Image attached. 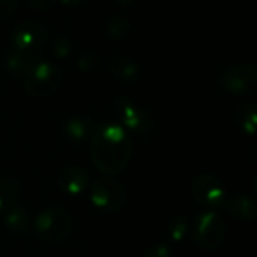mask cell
Masks as SVG:
<instances>
[{"label": "cell", "instance_id": "cell-1", "mask_svg": "<svg viewBox=\"0 0 257 257\" xmlns=\"http://www.w3.org/2000/svg\"><path fill=\"white\" fill-rule=\"evenodd\" d=\"M133 157V142L130 134L113 122L96 126L90 139V158L95 167L113 176L126 169Z\"/></svg>", "mask_w": 257, "mask_h": 257}, {"label": "cell", "instance_id": "cell-2", "mask_svg": "<svg viewBox=\"0 0 257 257\" xmlns=\"http://www.w3.org/2000/svg\"><path fill=\"white\" fill-rule=\"evenodd\" d=\"M33 232L44 242H60L72 232V217L60 206L47 208L35 217Z\"/></svg>", "mask_w": 257, "mask_h": 257}, {"label": "cell", "instance_id": "cell-3", "mask_svg": "<svg viewBox=\"0 0 257 257\" xmlns=\"http://www.w3.org/2000/svg\"><path fill=\"white\" fill-rule=\"evenodd\" d=\"M226 235V221L217 211H205L197 215L193 229V241L199 248L203 251H215L223 245Z\"/></svg>", "mask_w": 257, "mask_h": 257}, {"label": "cell", "instance_id": "cell-4", "mask_svg": "<svg viewBox=\"0 0 257 257\" xmlns=\"http://www.w3.org/2000/svg\"><path fill=\"white\" fill-rule=\"evenodd\" d=\"M63 81L62 69L47 60H41L24 78V90L30 96L44 98L54 93Z\"/></svg>", "mask_w": 257, "mask_h": 257}, {"label": "cell", "instance_id": "cell-5", "mask_svg": "<svg viewBox=\"0 0 257 257\" xmlns=\"http://www.w3.org/2000/svg\"><path fill=\"white\" fill-rule=\"evenodd\" d=\"M89 199L92 205L104 212H120L126 205L125 188L111 178H98L89 184Z\"/></svg>", "mask_w": 257, "mask_h": 257}, {"label": "cell", "instance_id": "cell-6", "mask_svg": "<svg viewBox=\"0 0 257 257\" xmlns=\"http://www.w3.org/2000/svg\"><path fill=\"white\" fill-rule=\"evenodd\" d=\"M114 110L117 113V117L120 119V126L128 133L137 134V136H149L154 133L155 120L152 114L140 107L137 102L126 96H119L114 99Z\"/></svg>", "mask_w": 257, "mask_h": 257}, {"label": "cell", "instance_id": "cell-7", "mask_svg": "<svg viewBox=\"0 0 257 257\" xmlns=\"http://www.w3.org/2000/svg\"><path fill=\"white\" fill-rule=\"evenodd\" d=\"M257 84V69L254 65L238 62L226 68L220 77V86L233 95H247Z\"/></svg>", "mask_w": 257, "mask_h": 257}, {"label": "cell", "instance_id": "cell-8", "mask_svg": "<svg viewBox=\"0 0 257 257\" xmlns=\"http://www.w3.org/2000/svg\"><path fill=\"white\" fill-rule=\"evenodd\" d=\"M191 196L202 206L218 208L226 202V188L217 176L202 173L191 182Z\"/></svg>", "mask_w": 257, "mask_h": 257}, {"label": "cell", "instance_id": "cell-9", "mask_svg": "<svg viewBox=\"0 0 257 257\" xmlns=\"http://www.w3.org/2000/svg\"><path fill=\"white\" fill-rule=\"evenodd\" d=\"M48 38L47 27L36 20H23L20 21L12 33H11V44L15 50L24 51H35L41 45L45 44Z\"/></svg>", "mask_w": 257, "mask_h": 257}, {"label": "cell", "instance_id": "cell-10", "mask_svg": "<svg viewBox=\"0 0 257 257\" xmlns=\"http://www.w3.org/2000/svg\"><path fill=\"white\" fill-rule=\"evenodd\" d=\"M107 72L120 83H134L139 80L142 68L139 60L125 53H116L108 57L105 63Z\"/></svg>", "mask_w": 257, "mask_h": 257}, {"label": "cell", "instance_id": "cell-11", "mask_svg": "<svg viewBox=\"0 0 257 257\" xmlns=\"http://www.w3.org/2000/svg\"><path fill=\"white\" fill-rule=\"evenodd\" d=\"M42 59L35 51H24L11 48L5 56V68L14 77L24 78Z\"/></svg>", "mask_w": 257, "mask_h": 257}, {"label": "cell", "instance_id": "cell-12", "mask_svg": "<svg viewBox=\"0 0 257 257\" xmlns=\"http://www.w3.org/2000/svg\"><path fill=\"white\" fill-rule=\"evenodd\" d=\"M57 185L63 193L69 196H77L87 190L89 175L81 166H69L60 172L57 178Z\"/></svg>", "mask_w": 257, "mask_h": 257}, {"label": "cell", "instance_id": "cell-13", "mask_svg": "<svg viewBox=\"0 0 257 257\" xmlns=\"http://www.w3.org/2000/svg\"><path fill=\"white\" fill-rule=\"evenodd\" d=\"M224 206H226L227 214L232 215L235 220H239V221H253L256 218V200L251 196H247V194L236 196V197L224 202Z\"/></svg>", "mask_w": 257, "mask_h": 257}, {"label": "cell", "instance_id": "cell-14", "mask_svg": "<svg viewBox=\"0 0 257 257\" xmlns=\"http://www.w3.org/2000/svg\"><path fill=\"white\" fill-rule=\"evenodd\" d=\"M133 20L126 14H113L104 23V35L110 41H122L130 35Z\"/></svg>", "mask_w": 257, "mask_h": 257}, {"label": "cell", "instance_id": "cell-15", "mask_svg": "<svg viewBox=\"0 0 257 257\" xmlns=\"http://www.w3.org/2000/svg\"><path fill=\"white\" fill-rule=\"evenodd\" d=\"M232 119L235 125L245 134L253 136L256 133L257 126V116H256V105L254 102L245 101L241 102L232 114Z\"/></svg>", "mask_w": 257, "mask_h": 257}, {"label": "cell", "instance_id": "cell-16", "mask_svg": "<svg viewBox=\"0 0 257 257\" xmlns=\"http://www.w3.org/2000/svg\"><path fill=\"white\" fill-rule=\"evenodd\" d=\"M65 136L72 142H83L93 133L92 119L86 114H75L65 122Z\"/></svg>", "mask_w": 257, "mask_h": 257}, {"label": "cell", "instance_id": "cell-17", "mask_svg": "<svg viewBox=\"0 0 257 257\" xmlns=\"http://www.w3.org/2000/svg\"><path fill=\"white\" fill-rule=\"evenodd\" d=\"M3 223L14 235H26L30 226L29 212L24 206L15 205L3 214Z\"/></svg>", "mask_w": 257, "mask_h": 257}, {"label": "cell", "instance_id": "cell-18", "mask_svg": "<svg viewBox=\"0 0 257 257\" xmlns=\"http://www.w3.org/2000/svg\"><path fill=\"white\" fill-rule=\"evenodd\" d=\"M20 197V184L11 178L0 175V212L5 214L9 208L15 206Z\"/></svg>", "mask_w": 257, "mask_h": 257}, {"label": "cell", "instance_id": "cell-19", "mask_svg": "<svg viewBox=\"0 0 257 257\" xmlns=\"http://www.w3.org/2000/svg\"><path fill=\"white\" fill-rule=\"evenodd\" d=\"M188 220L184 215H176L167 227V235L172 242H181L188 233Z\"/></svg>", "mask_w": 257, "mask_h": 257}, {"label": "cell", "instance_id": "cell-20", "mask_svg": "<svg viewBox=\"0 0 257 257\" xmlns=\"http://www.w3.org/2000/svg\"><path fill=\"white\" fill-rule=\"evenodd\" d=\"M53 53L56 57H68L72 53V41L68 35H57L53 39Z\"/></svg>", "mask_w": 257, "mask_h": 257}, {"label": "cell", "instance_id": "cell-21", "mask_svg": "<svg viewBox=\"0 0 257 257\" xmlns=\"http://www.w3.org/2000/svg\"><path fill=\"white\" fill-rule=\"evenodd\" d=\"M98 63H99V57L93 51H84L77 59V66L83 72H90V71L96 69Z\"/></svg>", "mask_w": 257, "mask_h": 257}, {"label": "cell", "instance_id": "cell-22", "mask_svg": "<svg viewBox=\"0 0 257 257\" xmlns=\"http://www.w3.org/2000/svg\"><path fill=\"white\" fill-rule=\"evenodd\" d=\"M142 257H173V251L166 244H155L149 247Z\"/></svg>", "mask_w": 257, "mask_h": 257}, {"label": "cell", "instance_id": "cell-23", "mask_svg": "<svg viewBox=\"0 0 257 257\" xmlns=\"http://www.w3.org/2000/svg\"><path fill=\"white\" fill-rule=\"evenodd\" d=\"M18 6L15 0H0V17H12L18 11Z\"/></svg>", "mask_w": 257, "mask_h": 257}, {"label": "cell", "instance_id": "cell-24", "mask_svg": "<svg viewBox=\"0 0 257 257\" xmlns=\"http://www.w3.org/2000/svg\"><path fill=\"white\" fill-rule=\"evenodd\" d=\"M29 8H38V9H48L51 6H54V2H27L26 3Z\"/></svg>", "mask_w": 257, "mask_h": 257}]
</instances>
